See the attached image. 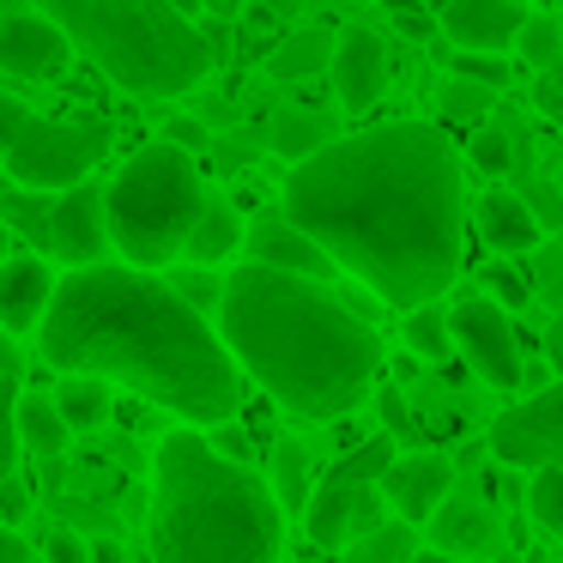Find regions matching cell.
I'll list each match as a JSON object with an SVG mask.
<instances>
[{
	"instance_id": "obj_1",
	"label": "cell",
	"mask_w": 563,
	"mask_h": 563,
	"mask_svg": "<svg viewBox=\"0 0 563 563\" xmlns=\"http://www.w3.org/2000/svg\"><path fill=\"white\" fill-rule=\"evenodd\" d=\"M285 219L340 273L412 316L466 267V164L430 122L340 134L285 176Z\"/></svg>"
},
{
	"instance_id": "obj_2",
	"label": "cell",
	"mask_w": 563,
	"mask_h": 563,
	"mask_svg": "<svg viewBox=\"0 0 563 563\" xmlns=\"http://www.w3.org/2000/svg\"><path fill=\"white\" fill-rule=\"evenodd\" d=\"M37 345L55 369L122 382L188 430L236 424L243 406V369L231 364L219 328L188 309L164 273H140L122 261L62 273Z\"/></svg>"
},
{
	"instance_id": "obj_3",
	"label": "cell",
	"mask_w": 563,
	"mask_h": 563,
	"mask_svg": "<svg viewBox=\"0 0 563 563\" xmlns=\"http://www.w3.org/2000/svg\"><path fill=\"white\" fill-rule=\"evenodd\" d=\"M219 340L236 369L303 424L357 412L382 376L376 321H364L333 285L273 267H231L219 303Z\"/></svg>"
},
{
	"instance_id": "obj_4",
	"label": "cell",
	"mask_w": 563,
	"mask_h": 563,
	"mask_svg": "<svg viewBox=\"0 0 563 563\" xmlns=\"http://www.w3.org/2000/svg\"><path fill=\"white\" fill-rule=\"evenodd\" d=\"M158 563H279L285 509L255 466H236L200 430H170L152 454Z\"/></svg>"
},
{
	"instance_id": "obj_5",
	"label": "cell",
	"mask_w": 563,
	"mask_h": 563,
	"mask_svg": "<svg viewBox=\"0 0 563 563\" xmlns=\"http://www.w3.org/2000/svg\"><path fill=\"white\" fill-rule=\"evenodd\" d=\"M74 49L134 98H188L212 74V43L176 0H43Z\"/></svg>"
},
{
	"instance_id": "obj_6",
	"label": "cell",
	"mask_w": 563,
	"mask_h": 563,
	"mask_svg": "<svg viewBox=\"0 0 563 563\" xmlns=\"http://www.w3.org/2000/svg\"><path fill=\"white\" fill-rule=\"evenodd\" d=\"M207 195L212 188L200 183V158H188L170 140L140 146L103 188V224H110V249L122 255V267L158 273L164 261L183 255Z\"/></svg>"
},
{
	"instance_id": "obj_7",
	"label": "cell",
	"mask_w": 563,
	"mask_h": 563,
	"mask_svg": "<svg viewBox=\"0 0 563 563\" xmlns=\"http://www.w3.org/2000/svg\"><path fill=\"white\" fill-rule=\"evenodd\" d=\"M0 212L7 231L31 236L43 255L67 261V267H103L110 261V224H103V188L79 183L67 195H25V188H0Z\"/></svg>"
},
{
	"instance_id": "obj_8",
	"label": "cell",
	"mask_w": 563,
	"mask_h": 563,
	"mask_svg": "<svg viewBox=\"0 0 563 563\" xmlns=\"http://www.w3.org/2000/svg\"><path fill=\"white\" fill-rule=\"evenodd\" d=\"M103 152H110V122H98V115H86V122L31 115L25 134L7 146V176L25 195H67V188L91 183Z\"/></svg>"
},
{
	"instance_id": "obj_9",
	"label": "cell",
	"mask_w": 563,
	"mask_h": 563,
	"mask_svg": "<svg viewBox=\"0 0 563 563\" xmlns=\"http://www.w3.org/2000/svg\"><path fill=\"white\" fill-rule=\"evenodd\" d=\"M449 340H454V352L478 369L485 388H503V394L521 388V364H527L521 333H515L509 309H503L497 297H485V291L461 297V303L449 309Z\"/></svg>"
},
{
	"instance_id": "obj_10",
	"label": "cell",
	"mask_w": 563,
	"mask_h": 563,
	"mask_svg": "<svg viewBox=\"0 0 563 563\" xmlns=\"http://www.w3.org/2000/svg\"><path fill=\"white\" fill-rule=\"evenodd\" d=\"M490 454L515 473H563V376L527 394L521 406L497 412L490 424Z\"/></svg>"
},
{
	"instance_id": "obj_11",
	"label": "cell",
	"mask_w": 563,
	"mask_h": 563,
	"mask_svg": "<svg viewBox=\"0 0 563 563\" xmlns=\"http://www.w3.org/2000/svg\"><path fill=\"white\" fill-rule=\"evenodd\" d=\"M382 521H388L382 490L364 485V478H345V473L321 478V490L309 497V509H303V527H309V539H316L321 551H345L352 539L376 533Z\"/></svg>"
},
{
	"instance_id": "obj_12",
	"label": "cell",
	"mask_w": 563,
	"mask_h": 563,
	"mask_svg": "<svg viewBox=\"0 0 563 563\" xmlns=\"http://www.w3.org/2000/svg\"><path fill=\"white\" fill-rule=\"evenodd\" d=\"M333 98H340L345 115H369L382 98H388V43L376 37L369 25H345L340 37H333Z\"/></svg>"
},
{
	"instance_id": "obj_13",
	"label": "cell",
	"mask_w": 563,
	"mask_h": 563,
	"mask_svg": "<svg viewBox=\"0 0 563 563\" xmlns=\"http://www.w3.org/2000/svg\"><path fill=\"white\" fill-rule=\"evenodd\" d=\"M527 25L521 0H449L437 13V31L454 43V55H509Z\"/></svg>"
},
{
	"instance_id": "obj_14",
	"label": "cell",
	"mask_w": 563,
	"mask_h": 563,
	"mask_svg": "<svg viewBox=\"0 0 563 563\" xmlns=\"http://www.w3.org/2000/svg\"><path fill=\"white\" fill-rule=\"evenodd\" d=\"M497 539H503V521L478 490H449L442 509L430 515V551H442L454 563H485L497 551Z\"/></svg>"
},
{
	"instance_id": "obj_15",
	"label": "cell",
	"mask_w": 563,
	"mask_h": 563,
	"mask_svg": "<svg viewBox=\"0 0 563 563\" xmlns=\"http://www.w3.org/2000/svg\"><path fill=\"white\" fill-rule=\"evenodd\" d=\"M382 503L394 509V521L418 527L442 509V497L454 490V466L442 454H394V466L376 478Z\"/></svg>"
},
{
	"instance_id": "obj_16",
	"label": "cell",
	"mask_w": 563,
	"mask_h": 563,
	"mask_svg": "<svg viewBox=\"0 0 563 563\" xmlns=\"http://www.w3.org/2000/svg\"><path fill=\"white\" fill-rule=\"evenodd\" d=\"M0 67L13 79H62L74 67V43L43 13H13L0 19Z\"/></svg>"
},
{
	"instance_id": "obj_17",
	"label": "cell",
	"mask_w": 563,
	"mask_h": 563,
	"mask_svg": "<svg viewBox=\"0 0 563 563\" xmlns=\"http://www.w3.org/2000/svg\"><path fill=\"white\" fill-rule=\"evenodd\" d=\"M55 297V267L43 255H7L0 267V333L19 340V333H37L49 316Z\"/></svg>"
},
{
	"instance_id": "obj_18",
	"label": "cell",
	"mask_w": 563,
	"mask_h": 563,
	"mask_svg": "<svg viewBox=\"0 0 563 563\" xmlns=\"http://www.w3.org/2000/svg\"><path fill=\"white\" fill-rule=\"evenodd\" d=\"M243 249H249V267L297 273V279H321V285H328V273H333V261L321 255V249L309 243V236L297 231L291 219H285V212H267V219H255V224H249Z\"/></svg>"
},
{
	"instance_id": "obj_19",
	"label": "cell",
	"mask_w": 563,
	"mask_h": 563,
	"mask_svg": "<svg viewBox=\"0 0 563 563\" xmlns=\"http://www.w3.org/2000/svg\"><path fill=\"white\" fill-rule=\"evenodd\" d=\"M473 224H478V236H485L490 255H533V249L545 243L539 212L527 207L521 195H509V188H485L478 207H473Z\"/></svg>"
},
{
	"instance_id": "obj_20",
	"label": "cell",
	"mask_w": 563,
	"mask_h": 563,
	"mask_svg": "<svg viewBox=\"0 0 563 563\" xmlns=\"http://www.w3.org/2000/svg\"><path fill=\"white\" fill-rule=\"evenodd\" d=\"M243 236H249V224H243V212H236V200L231 195H207V207H200L183 255L195 261V267H219V261H231L236 249H243Z\"/></svg>"
},
{
	"instance_id": "obj_21",
	"label": "cell",
	"mask_w": 563,
	"mask_h": 563,
	"mask_svg": "<svg viewBox=\"0 0 563 563\" xmlns=\"http://www.w3.org/2000/svg\"><path fill=\"white\" fill-rule=\"evenodd\" d=\"M267 490H273V503H279L285 515L291 509H309V497H316V466H309V449L297 437H279L267 449Z\"/></svg>"
},
{
	"instance_id": "obj_22",
	"label": "cell",
	"mask_w": 563,
	"mask_h": 563,
	"mask_svg": "<svg viewBox=\"0 0 563 563\" xmlns=\"http://www.w3.org/2000/svg\"><path fill=\"white\" fill-rule=\"evenodd\" d=\"M333 140H340V134H333L328 115H316V110H279V115H273L267 146L279 152L285 164H309L316 152H328Z\"/></svg>"
},
{
	"instance_id": "obj_23",
	"label": "cell",
	"mask_w": 563,
	"mask_h": 563,
	"mask_svg": "<svg viewBox=\"0 0 563 563\" xmlns=\"http://www.w3.org/2000/svg\"><path fill=\"white\" fill-rule=\"evenodd\" d=\"M328 62H333V31L309 25V31H291V37L267 55V74L279 79V86H303V79H316Z\"/></svg>"
},
{
	"instance_id": "obj_24",
	"label": "cell",
	"mask_w": 563,
	"mask_h": 563,
	"mask_svg": "<svg viewBox=\"0 0 563 563\" xmlns=\"http://www.w3.org/2000/svg\"><path fill=\"white\" fill-rule=\"evenodd\" d=\"M67 437L74 430L62 424L49 394H19V449H31L37 461H55V454H67Z\"/></svg>"
},
{
	"instance_id": "obj_25",
	"label": "cell",
	"mask_w": 563,
	"mask_h": 563,
	"mask_svg": "<svg viewBox=\"0 0 563 563\" xmlns=\"http://www.w3.org/2000/svg\"><path fill=\"white\" fill-rule=\"evenodd\" d=\"M49 400H55V412H62L67 430H103L110 424V406H115L110 382H98V376H67Z\"/></svg>"
},
{
	"instance_id": "obj_26",
	"label": "cell",
	"mask_w": 563,
	"mask_h": 563,
	"mask_svg": "<svg viewBox=\"0 0 563 563\" xmlns=\"http://www.w3.org/2000/svg\"><path fill=\"white\" fill-rule=\"evenodd\" d=\"M418 527H406V521H382L376 533H364V539H352V545L340 551V563H412L418 558Z\"/></svg>"
},
{
	"instance_id": "obj_27",
	"label": "cell",
	"mask_w": 563,
	"mask_h": 563,
	"mask_svg": "<svg viewBox=\"0 0 563 563\" xmlns=\"http://www.w3.org/2000/svg\"><path fill=\"white\" fill-rule=\"evenodd\" d=\"M490 103H497V91H478V86H466V79H449V86L437 91V115H442V122L473 128V134L490 122Z\"/></svg>"
},
{
	"instance_id": "obj_28",
	"label": "cell",
	"mask_w": 563,
	"mask_h": 563,
	"mask_svg": "<svg viewBox=\"0 0 563 563\" xmlns=\"http://www.w3.org/2000/svg\"><path fill=\"white\" fill-rule=\"evenodd\" d=\"M406 345H412L424 364H442V357L454 352V340H449V309H442V303L412 309V316H406Z\"/></svg>"
},
{
	"instance_id": "obj_29",
	"label": "cell",
	"mask_w": 563,
	"mask_h": 563,
	"mask_svg": "<svg viewBox=\"0 0 563 563\" xmlns=\"http://www.w3.org/2000/svg\"><path fill=\"white\" fill-rule=\"evenodd\" d=\"M558 49H563V19L527 13L521 37H515V55H521V67H539V74H545V67L558 62Z\"/></svg>"
},
{
	"instance_id": "obj_30",
	"label": "cell",
	"mask_w": 563,
	"mask_h": 563,
	"mask_svg": "<svg viewBox=\"0 0 563 563\" xmlns=\"http://www.w3.org/2000/svg\"><path fill=\"white\" fill-rule=\"evenodd\" d=\"M539 291V303L551 309V316H563V236H545V243L533 249V279H527Z\"/></svg>"
},
{
	"instance_id": "obj_31",
	"label": "cell",
	"mask_w": 563,
	"mask_h": 563,
	"mask_svg": "<svg viewBox=\"0 0 563 563\" xmlns=\"http://www.w3.org/2000/svg\"><path fill=\"white\" fill-rule=\"evenodd\" d=\"M170 291L183 297L188 309H200V316H219V303H224V279L212 267H183V273H170Z\"/></svg>"
},
{
	"instance_id": "obj_32",
	"label": "cell",
	"mask_w": 563,
	"mask_h": 563,
	"mask_svg": "<svg viewBox=\"0 0 563 563\" xmlns=\"http://www.w3.org/2000/svg\"><path fill=\"white\" fill-rule=\"evenodd\" d=\"M527 509H533V521L545 527L551 539H563V473H533V485H527Z\"/></svg>"
},
{
	"instance_id": "obj_33",
	"label": "cell",
	"mask_w": 563,
	"mask_h": 563,
	"mask_svg": "<svg viewBox=\"0 0 563 563\" xmlns=\"http://www.w3.org/2000/svg\"><path fill=\"white\" fill-rule=\"evenodd\" d=\"M466 164H473V170H485V176H503L515 164V140L503 134V128H478L473 140H466Z\"/></svg>"
},
{
	"instance_id": "obj_34",
	"label": "cell",
	"mask_w": 563,
	"mask_h": 563,
	"mask_svg": "<svg viewBox=\"0 0 563 563\" xmlns=\"http://www.w3.org/2000/svg\"><path fill=\"white\" fill-rule=\"evenodd\" d=\"M19 478V382H0V485Z\"/></svg>"
},
{
	"instance_id": "obj_35",
	"label": "cell",
	"mask_w": 563,
	"mask_h": 563,
	"mask_svg": "<svg viewBox=\"0 0 563 563\" xmlns=\"http://www.w3.org/2000/svg\"><path fill=\"white\" fill-rule=\"evenodd\" d=\"M454 79H466L478 91H503L515 79V62L509 55H454Z\"/></svg>"
},
{
	"instance_id": "obj_36",
	"label": "cell",
	"mask_w": 563,
	"mask_h": 563,
	"mask_svg": "<svg viewBox=\"0 0 563 563\" xmlns=\"http://www.w3.org/2000/svg\"><path fill=\"white\" fill-rule=\"evenodd\" d=\"M533 110H539V115H545V122L563 134V49H558V62H551L545 74L533 79Z\"/></svg>"
},
{
	"instance_id": "obj_37",
	"label": "cell",
	"mask_w": 563,
	"mask_h": 563,
	"mask_svg": "<svg viewBox=\"0 0 563 563\" xmlns=\"http://www.w3.org/2000/svg\"><path fill=\"white\" fill-rule=\"evenodd\" d=\"M25 515H31V490L19 485V478H7V485H0V527H7V533H19V527H25Z\"/></svg>"
},
{
	"instance_id": "obj_38",
	"label": "cell",
	"mask_w": 563,
	"mask_h": 563,
	"mask_svg": "<svg viewBox=\"0 0 563 563\" xmlns=\"http://www.w3.org/2000/svg\"><path fill=\"white\" fill-rule=\"evenodd\" d=\"M86 551H91V539H79L74 527H55L49 545H43V563H86Z\"/></svg>"
},
{
	"instance_id": "obj_39",
	"label": "cell",
	"mask_w": 563,
	"mask_h": 563,
	"mask_svg": "<svg viewBox=\"0 0 563 563\" xmlns=\"http://www.w3.org/2000/svg\"><path fill=\"white\" fill-rule=\"evenodd\" d=\"M388 13H394V25H400L412 43H424L430 31H437V19H430L424 7H418V0H388Z\"/></svg>"
},
{
	"instance_id": "obj_40",
	"label": "cell",
	"mask_w": 563,
	"mask_h": 563,
	"mask_svg": "<svg viewBox=\"0 0 563 563\" xmlns=\"http://www.w3.org/2000/svg\"><path fill=\"white\" fill-rule=\"evenodd\" d=\"M31 103H19V98H7V91H0V158H7V146H13L19 134H25V122H31Z\"/></svg>"
},
{
	"instance_id": "obj_41",
	"label": "cell",
	"mask_w": 563,
	"mask_h": 563,
	"mask_svg": "<svg viewBox=\"0 0 563 563\" xmlns=\"http://www.w3.org/2000/svg\"><path fill=\"white\" fill-rule=\"evenodd\" d=\"M207 442L224 454V461H236V466H249V454H255V442H249V430H243V424H219Z\"/></svg>"
},
{
	"instance_id": "obj_42",
	"label": "cell",
	"mask_w": 563,
	"mask_h": 563,
	"mask_svg": "<svg viewBox=\"0 0 563 563\" xmlns=\"http://www.w3.org/2000/svg\"><path fill=\"white\" fill-rule=\"evenodd\" d=\"M485 285H490V291L503 297V303H521V297L533 291V285H527L521 273H509V267H485Z\"/></svg>"
},
{
	"instance_id": "obj_43",
	"label": "cell",
	"mask_w": 563,
	"mask_h": 563,
	"mask_svg": "<svg viewBox=\"0 0 563 563\" xmlns=\"http://www.w3.org/2000/svg\"><path fill=\"white\" fill-rule=\"evenodd\" d=\"M545 369H558V376H563V316L545 321Z\"/></svg>"
},
{
	"instance_id": "obj_44",
	"label": "cell",
	"mask_w": 563,
	"mask_h": 563,
	"mask_svg": "<svg viewBox=\"0 0 563 563\" xmlns=\"http://www.w3.org/2000/svg\"><path fill=\"white\" fill-rule=\"evenodd\" d=\"M164 140H170V146H183V152H188V158H195V152H200V146H207V134H200V128H195V122H170V134H164Z\"/></svg>"
},
{
	"instance_id": "obj_45",
	"label": "cell",
	"mask_w": 563,
	"mask_h": 563,
	"mask_svg": "<svg viewBox=\"0 0 563 563\" xmlns=\"http://www.w3.org/2000/svg\"><path fill=\"white\" fill-rule=\"evenodd\" d=\"M0 563H37V551H31L19 533H7V527H0Z\"/></svg>"
},
{
	"instance_id": "obj_46",
	"label": "cell",
	"mask_w": 563,
	"mask_h": 563,
	"mask_svg": "<svg viewBox=\"0 0 563 563\" xmlns=\"http://www.w3.org/2000/svg\"><path fill=\"white\" fill-rule=\"evenodd\" d=\"M0 382H19V340L0 333Z\"/></svg>"
},
{
	"instance_id": "obj_47",
	"label": "cell",
	"mask_w": 563,
	"mask_h": 563,
	"mask_svg": "<svg viewBox=\"0 0 563 563\" xmlns=\"http://www.w3.org/2000/svg\"><path fill=\"white\" fill-rule=\"evenodd\" d=\"M86 563H128V558H122V545H115V539H91Z\"/></svg>"
},
{
	"instance_id": "obj_48",
	"label": "cell",
	"mask_w": 563,
	"mask_h": 563,
	"mask_svg": "<svg viewBox=\"0 0 563 563\" xmlns=\"http://www.w3.org/2000/svg\"><path fill=\"white\" fill-rule=\"evenodd\" d=\"M207 7H212V13H219V19H231L236 7H243V0H207Z\"/></svg>"
},
{
	"instance_id": "obj_49",
	"label": "cell",
	"mask_w": 563,
	"mask_h": 563,
	"mask_svg": "<svg viewBox=\"0 0 563 563\" xmlns=\"http://www.w3.org/2000/svg\"><path fill=\"white\" fill-rule=\"evenodd\" d=\"M412 563H454V558H442V551H418Z\"/></svg>"
},
{
	"instance_id": "obj_50",
	"label": "cell",
	"mask_w": 563,
	"mask_h": 563,
	"mask_svg": "<svg viewBox=\"0 0 563 563\" xmlns=\"http://www.w3.org/2000/svg\"><path fill=\"white\" fill-rule=\"evenodd\" d=\"M0 267H7V219H0Z\"/></svg>"
}]
</instances>
